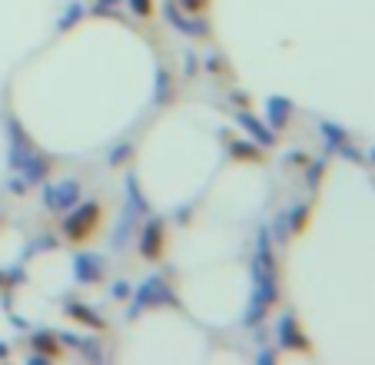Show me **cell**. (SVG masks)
I'll return each instance as SVG.
<instances>
[{"label": "cell", "instance_id": "obj_1", "mask_svg": "<svg viewBox=\"0 0 375 365\" xmlns=\"http://www.w3.org/2000/svg\"><path fill=\"white\" fill-rule=\"evenodd\" d=\"M76 192V186L74 183H70V186H60V190H50L47 192V203H50V206H54V210H60V203H63V199H70V196H74Z\"/></svg>", "mask_w": 375, "mask_h": 365}]
</instances>
